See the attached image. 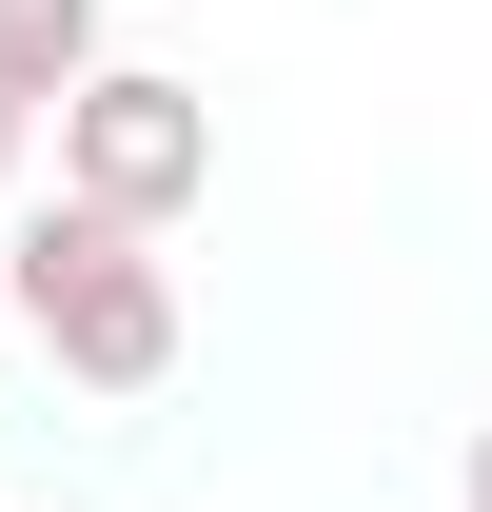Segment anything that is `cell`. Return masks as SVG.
Listing matches in <instances>:
<instances>
[{
    "label": "cell",
    "mask_w": 492,
    "mask_h": 512,
    "mask_svg": "<svg viewBox=\"0 0 492 512\" xmlns=\"http://www.w3.org/2000/svg\"><path fill=\"white\" fill-rule=\"evenodd\" d=\"M20 335L60 355L79 394H158L178 375V276H158V237H119V217H20Z\"/></svg>",
    "instance_id": "6da1fadb"
},
{
    "label": "cell",
    "mask_w": 492,
    "mask_h": 512,
    "mask_svg": "<svg viewBox=\"0 0 492 512\" xmlns=\"http://www.w3.org/2000/svg\"><path fill=\"white\" fill-rule=\"evenodd\" d=\"M60 197L119 217V237H178L197 197H217V99L158 79V60H99V79L60 99Z\"/></svg>",
    "instance_id": "7a4b0ae2"
},
{
    "label": "cell",
    "mask_w": 492,
    "mask_h": 512,
    "mask_svg": "<svg viewBox=\"0 0 492 512\" xmlns=\"http://www.w3.org/2000/svg\"><path fill=\"white\" fill-rule=\"evenodd\" d=\"M99 60H119V40H99V0H0V99H20V119H60Z\"/></svg>",
    "instance_id": "3957f363"
},
{
    "label": "cell",
    "mask_w": 492,
    "mask_h": 512,
    "mask_svg": "<svg viewBox=\"0 0 492 512\" xmlns=\"http://www.w3.org/2000/svg\"><path fill=\"white\" fill-rule=\"evenodd\" d=\"M453 493H473V512H492V414H473V453H453Z\"/></svg>",
    "instance_id": "277c9868"
},
{
    "label": "cell",
    "mask_w": 492,
    "mask_h": 512,
    "mask_svg": "<svg viewBox=\"0 0 492 512\" xmlns=\"http://www.w3.org/2000/svg\"><path fill=\"white\" fill-rule=\"evenodd\" d=\"M20 158H40V119H20V99H0V178H20Z\"/></svg>",
    "instance_id": "5b68a950"
},
{
    "label": "cell",
    "mask_w": 492,
    "mask_h": 512,
    "mask_svg": "<svg viewBox=\"0 0 492 512\" xmlns=\"http://www.w3.org/2000/svg\"><path fill=\"white\" fill-rule=\"evenodd\" d=\"M0 316H20V237H0Z\"/></svg>",
    "instance_id": "8992f818"
}]
</instances>
